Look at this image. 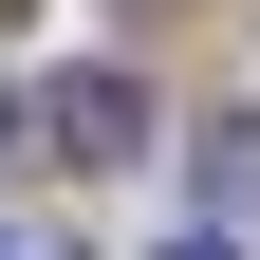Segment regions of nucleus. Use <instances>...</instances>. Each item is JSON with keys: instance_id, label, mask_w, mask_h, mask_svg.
Returning <instances> with one entry per match:
<instances>
[{"instance_id": "nucleus-4", "label": "nucleus", "mask_w": 260, "mask_h": 260, "mask_svg": "<svg viewBox=\"0 0 260 260\" xmlns=\"http://www.w3.org/2000/svg\"><path fill=\"white\" fill-rule=\"evenodd\" d=\"M168 260H242V242H223V223H205V242H168Z\"/></svg>"}, {"instance_id": "nucleus-1", "label": "nucleus", "mask_w": 260, "mask_h": 260, "mask_svg": "<svg viewBox=\"0 0 260 260\" xmlns=\"http://www.w3.org/2000/svg\"><path fill=\"white\" fill-rule=\"evenodd\" d=\"M38 130L75 149V168H130V149H149V93H130V75H56V93H38Z\"/></svg>"}, {"instance_id": "nucleus-2", "label": "nucleus", "mask_w": 260, "mask_h": 260, "mask_svg": "<svg viewBox=\"0 0 260 260\" xmlns=\"http://www.w3.org/2000/svg\"><path fill=\"white\" fill-rule=\"evenodd\" d=\"M205 205H223V223H260V130H205Z\"/></svg>"}, {"instance_id": "nucleus-3", "label": "nucleus", "mask_w": 260, "mask_h": 260, "mask_svg": "<svg viewBox=\"0 0 260 260\" xmlns=\"http://www.w3.org/2000/svg\"><path fill=\"white\" fill-rule=\"evenodd\" d=\"M0 260H75V242H56V223H0Z\"/></svg>"}]
</instances>
